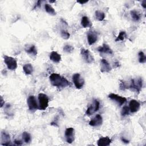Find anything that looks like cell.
<instances>
[{"label": "cell", "instance_id": "6da1fadb", "mask_svg": "<svg viewBox=\"0 0 146 146\" xmlns=\"http://www.w3.org/2000/svg\"><path fill=\"white\" fill-rule=\"evenodd\" d=\"M50 80L52 86L57 87H66L70 85V83L65 78L56 73H52L50 75Z\"/></svg>", "mask_w": 146, "mask_h": 146}, {"label": "cell", "instance_id": "7a4b0ae2", "mask_svg": "<svg viewBox=\"0 0 146 146\" xmlns=\"http://www.w3.org/2000/svg\"><path fill=\"white\" fill-rule=\"evenodd\" d=\"M143 86V80L141 78H138L136 79H131V83L129 84L128 89L135 91L139 92Z\"/></svg>", "mask_w": 146, "mask_h": 146}, {"label": "cell", "instance_id": "3957f363", "mask_svg": "<svg viewBox=\"0 0 146 146\" xmlns=\"http://www.w3.org/2000/svg\"><path fill=\"white\" fill-rule=\"evenodd\" d=\"M39 100V109L40 110H46L48 106V96L43 93H40L38 95Z\"/></svg>", "mask_w": 146, "mask_h": 146}, {"label": "cell", "instance_id": "277c9868", "mask_svg": "<svg viewBox=\"0 0 146 146\" xmlns=\"http://www.w3.org/2000/svg\"><path fill=\"white\" fill-rule=\"evenodd\" d=\"M3 59L4 62L6 64L8 69L10 70H14L17 68V62L15 58L7 55H4Z\"/></svg>", "mask_w": 146, "mask_h": 146}, {"label": "cell", "instance_id": "5b68a950", "mask_svg": "<svg viewBox=\"0 0 146 146\" xmlns=\"http://www.w3.org/2000/svg\"><path fill=\"white\" fill-rule=\"evenodd\" d=\"M80 54L83 59L86 63L91 64L94 62V58L88 50L82 48L80 49Z\"/></svg>", "mask_w": 146, "mask_h": 146}, {"label": "cell", "instance_id": "8992f818", "mask_svg": "<svg viewBox=\"0 0 146 146\" xmlns=\"http://www.w3.org/2000/svg\"><path fill=\"white\" fill-rule=\"evenodd\" d=\"M72 80L75 86L78 89L82 88L84 84V79L78 73L74 74V75L72 76Z\"/></svg>", "mask_w": 146, "mask_h": 146}, {"label": "cell", "instance_id": "52a82bcc", "mask_svg": "<svg viewBox=\"0 0 146 146\" xmlns=\"http://www.w3.org/2000/svg\"><path fill=\"white\" fill-rule=\"evenodd\" d=\"M100 108V103L96 99L94 100V103L92 104H91L87 109L86 114L87 115H91L95 112L98 111Z\"/></svg>", "mask_w": 146, "mask_h": 146}, {"label": "cell", "instance_id": "ba28073f", "mask_svg": "<svg viewBox=\"0 0 146 146\" xmlns=\"http://www.w3.org/2000/svg\"><path fill=\"white\" fill-rule=\"evenodd\" d=\"M64 136L66 137V141L71 144L72 143L75 139V131L74 129L72 127L67 128L64 132Z\"/></svg>", "mask_w": 146, "mask_h": 146}, {"label": "cell", "instance_id": "9c48e42d", "mask_svg": "<svg viewBox=\"0 0 146 146\" xmlns=\"http://www.w3.org/2000/svg\"><path fill=\"white\" fill-rule=\"evenodd\" d=\"M108 97L112 100L115 101L119 106H121L124 104L127 101V99L125 97L121 96L115 94H110L108 95Z\"/></svg>", "mask_w": 146, "mask_h": 146}, {"label": "cell", "instance_id": "30bf717a", "mask_svg": "<svg viewBox=\"0 0 146 146\" xmlns=\"http://www.w3.org/2000/svg\"><path fill=\"white\" fill-rule=\"evenodd\" d=\"M27 103L29 107V109L30 111H34L36 109H39V106L35 98L33 95H31L28 98L27 100Z\"/></svg>", "mask_w": 146, "mask_h": 146}, {"label": "cell", "instance_id": "8fae6325", "mask_svg": "<svg viewBox=\"0 0 146 146\" xmlns=\"http://www.w3.org/2000/svg\"><path fill=\"white\" fill-rule=\"evenodd\" d=\"M98 40V33L95 31H90L87 34V40L90 45L94 44Z\"/></svg>", "mask_w": 146, "mask_h": 146}, {"label": "cell", "instance_id": "7c38bea8", "mask_svg": "<svg viewBox=\"0 0 146 146\" xmlns=\"http://www.w3.org/2000/svg\"><path fill=\"white\" fill-rule=\"evenodd\" d=\"M103 123L102 117L100 115H96L89 122V125L92 127H98L102 125Z\"/></svg>", "mask_w": 146, "mask_h": 146}, {"label": "cell", "instance_id": "4fadbf2b", "mask_svg": "<svg viewBox=\"0 0 146 146\" xmlns=\"http://www.w3.org/2000/svg\"><path fill=\"white\" fill-rule=\"evenodd\" d=\"M112 68L110 63L104 59H102L100 61V71L102 72H109Z\"/></svg>", "mask_w": 146, "mask_h": 146}, {"label": "cell", "instance_id": "5bb4252c", "mask_svg": "<svg viewBox=\"0 0 146 146\" xmlns=\"http://www.w3.org/2000/svg\"><path fill=\"white\" fill-rule=\"evenodd\" d=\"M140 107V103L135 99H132L129 103V111L132 113H135L137 112Z\"/></svg>", "mask_w": 146, "mask_h": 146}, {"label": "cell", "instance_id": "9a60e30c", "mask_svg": "<svg viewBox=\"0 0 146 146\" xmlns=\"http://www.w3.org/2000/svg\"><path fill=\"white\" fill-rule=\"evenodd\" d=\"M1 144L3 145H11V141H10V135L5 132H1Z\"/></svg>", "mask_w": 146, "mask_h": 146}, {"label": "cell", "instance_id": "2e32d148", "mask_svg": "<svg viewBox=\"0 0 146 146\" xmlns=\"http://www.w3.org/2000/svg\"><path fill=\"white\" fill-rule=\"evenodd\" d=\"M97 50L99 52H103L105 54H113V51L112 50V49L110 47V46L107 44L104 43L102 46L99 47L97 48Z\"/></svg>", "mask_w": 146, "mask_h": 146}, {"label": "cell", "instance_id": "e0dca14e", "mask_svg": "<svg viewBox=\"0 0 146 146\" xmlns=\"http://www.w3.org/2000/svg\"><path fill=\"white\" fill-rule=\"evenodd\" d=\"M111 143V140L108 137H104L100 138L97 142L98 145L99 146H107L109 145Z\"/></svg>", "mask_w": 146, "mask_h": 146}, {"label": "cell", "instance_id": "ac0fdd59", "mask_svg": "<svg viewBox=\"0 0 146 146\" xmlns=\"http://www.w3.org/2000/svg\"><path fill=\"white\" fill-rule=\"evenodd\" d=\"M61 56L56 51H52L50 54V59L55 63H59L61 60Z\"/></svg>", "mask_w": 146, "mask_h": 146}, {"label": "cell", "instance_id": "d6986e66", "mask_svg": "<svg viewBox=\"0 0 146 146\" xmlns=\"http://www.w3.org/2000/svg\"><path fill=\"white\" fill-rule=\"evenodd\" d=\"M81 25L84 28L91 27L92 26V23L89 20L88 18L86 16H84L82 18Z\"/></svg>", "mask_w": 146, "mask_h": 146}, {"label": "cell", "instance_id": "ffe728a7", "mask_svg": "<svg viewBox=\"0 0 146 146\" xmlns=\"http://www.w3.org/2000/svg\"><path fill=\"white\" fill-rule=\"evenodd\" d=\"M25 51L31 55L36 56L37 55V49L36 47L34 45H31L29 47H27V48H25Z\"/></svg>", "mask_w": 146, "mask_h": 146}, {"label": "cell", "instance_id": "44dd1931", "mask_svg": "<svg viewBox=\"0 0 146 146\" xmlns=\"http://www.w3.org/2000/svg\"><path fill=\"white\" fill-rule=\"evenodd\" d=\"M23 70L26 75H30L33 72V67L30 63H27L23 66Z\"/></svg>", "mask_w": 146, "mask_h": 146}, {"label": "cell", "instance_id": "7402d4cb", "mask_svg": "<svg viewBox=\"0 0 146 146\" xmlns=\"http://www.w3.org/2000/svg\"><path fill=\"white\" fill-rule=\"evenodd\" d=\"M131 17L132 18L133 20L135 21H139L140 19L141 18V14L140 13L136 11V10H131L130 12Z\"/></svg>", "mask_w": 146, "mask_h": 146}, {"label": "cell", "instance_id": "603a6c76", "mask_svg": "<svg viewBox=\"0 0 146 146\" xmlns=\"http://www.w3.org/2000/svg\"><path fill=\"white\" fill-rule=\"evenodd\" d=\"M44 9H45L47 13H48L49 14L52 15H56V11H55L54 9L52 7L51 5H49L48 3H46L44 5Z\"/></svg>", "mask_w": 146, "mask_h": 146}, {"label": "cell", "instance_id": "cb8c5ba5", "mask_svg": "<svg viewBox=\"0 0 146 146\" xmlns=\"http://www.w3.org/2000/svg\"><path fill=\"white\" fill-rule=\"evenodd\" d=\"M95 16L99 21H102L105 18V14L100 10H96L95 12Z\"/></svg>", "mask_w": 146, "mask_h": 146}, {"label": "cell", "instance_id": "d4e9b609", "mask_svg": "<svg viewBox=\"0 0 146 146\" xmlns=\"http://www.w3.org/2000/svg\"><path fill=\"white\" fill-rule=\"evenodd\" d=\"M125 38H127V34H126L125 31H121L120 32L119 34L117 36V38L115 39V41L116 42L122 41V40H124Z\"/></svg>", "mask_w": 146, "mask_h": 146}, {"label": "cell", "instance_id": "484cf974", "mask_svg": "<svg viewBox=\"0 0 146 146\" xmlns=\"http://www.w3.org/2000/svg\"><path fill=\"white\" fill-rule=\"evenodd\" d=\"M22 138H23V141L26 143H29L31 141V136H30V135L26 131L23 132Z\"/></svg>", "mask_w": 146, "mask_h": 146}, {"label": "cell", "instance_id": "4316f807", "mask_svg": "<svg viewBox=\"0 0 146 146\" xmlns=\"http://www.w3.org/2000/svg\"><path fill=\"white\" fill-rule=\"evenodd\" d=\"M139 55V62L140 63H144L146 62V56L143 51H140L138 54Z\"/></svg>", "mask_w": 146, "mask_h": 146}, {"label": "cell", "instance_id": "83f0119b", "mask_svg": "<svg viewBox=\"0 0 146 146\" xmlns=\"http://www.w3.org/2000/svg\"><path fill=\"white\" fill-rule=\"evenodd\" d=\"M129 108L128 106H124L123 107L121 111V115L122 116H125L126 115H129Z\"/></svg>", "mask_w": 146, "mask_h": 146}, {"label": "cell", "instance_id": "f1b7e54d", "mask_svg": "<svg viewBox=\"0 0 146 146\" xmlns=\"http://www.w3.org/2000/svg\"><path fill=\"white\" fill-rule=\"evenodd\" d=\"M63 49L64 52L67 53H71L74 51V47L70 44H66Z\"/></svg>", "mask_w": 146, "mask_h": 146}, {"label": "cell", "instance_id": "f546056e", "mask_svg": "<svg viewBox=\"0 0 146 146\" xmlns=\"http://www.w3.org/2000/svg\"><path fill=\"white\" fill-rule=\"evenodd\" d=\"M60 35H61V36L64 39H68L70 36V33L64 30H61V32H60Z\"/></svg>", "mask_w": 146, "mask_h": 146}, {"label": "cell", "instance_id": "4dcf8cb0", "mask_svg": "<svg viewBox=\"0 0 146 146\" xmlns=\"http://www.w3.org/2000/svg\"><path fill=\"white\" fill-rule=\"evenodd\" d=\"M14 143L16 144V145H22V141L19 140H14Z\"/></svg>", "mask_w": 146, "mask_h": 146}, {"label": "cell", "instance_id": "1f68e13d", "mask_svg": "<svg viewBox=\"0 0 146 146\" xmlns=\"http://www.w3.org/2000/svg\"><path fill=\"white\" fill-rule=\"evenodd\" d=\"M4 104H5L4 100H3V98H2V97L1 96V107H2Z\"/></svg>", "mask_w": 146, "mask_h": 146}, {"label": "cell", "instance_id": "d6a6232c", "mask_svg": "<svg viewBox=\"0 0 146 146\" xmlns=\"http://www.w3.org/2000/svg\"><path fill=\"white\" fill-rule=\"evenodd\" d=\"M141 6H142L144 9H145V7H146V1H143L142 2V3H141Z\"/></svg>", "mask_w": 146, "mask_h": 146}, {"label": "cell", "instance_id": "836d02e7", "mask_svg": "<svg viewBox=\"0 0 146 146\" xmlns=\"http://www.w3.org/2000/svg\"><path fill=\"white\" fill-rule=\"evenodd\" d=\"M121 140L124 142V143H129V140H126L125 138H124V137H121Z\"/></svg>", "mask_w": 146, "mask_h": 146}, {"label": "cell", "instance_id": "e575fe53", "mask_svg": "<svg viewBox=\"0 0 146 146\" xmlns=\"http://www.w3.org/2000/svg\"><path fill=\"white\" fill-rule=\"evenodd\" d=\"M88 2V1H77V2L78 3H80V4H83V3H87Z\"/></svg>", "mask_w": 146, "mask_h": 146}]
</instances>
